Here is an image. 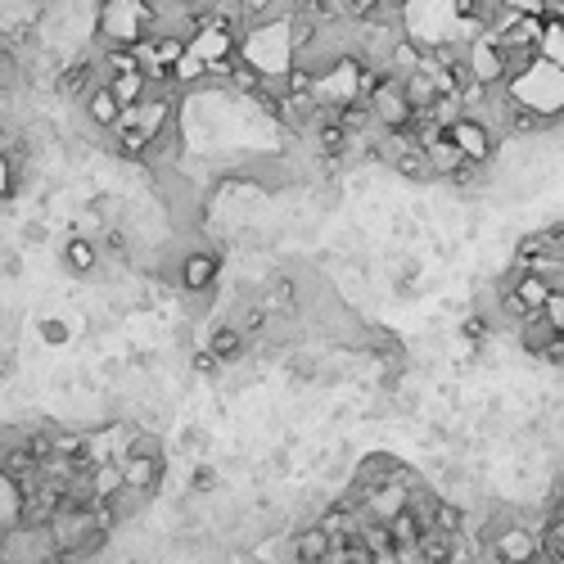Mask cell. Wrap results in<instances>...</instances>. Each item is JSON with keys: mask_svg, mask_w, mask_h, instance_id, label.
Masks as SVG:
<instances>
[{"mask_svg": "<svg viewBox=\"0 0 564 564\" xmlns=\"http://www.w3.org/2000/svg\"><path fill=\"white\" fill-rule=\"evenodd\" d=\"M442 140L452 145L461 163H488V154H492V136L479 117H452V123L442 127Z\"/></svg>", "mask_w": 564, "mask_h": 564, "instance_id": "1", "label": "cell"}, {"mask_svg": "<svg viewBox=\"0 0 564 564\" xmlns=\"http://www.w3.org/2000/svg\"><path fill=\"white\" fill-rule=\"evenodd\" d=\"M366 117H379L389 131H406L415 113L406 109V100H402V91L393 82H375V91L366 96Z\"/></svg>", "mask_w": 564, "mask_h": 564, "instance_id": "2", "label": "cell"}, {"mask_svg": "<svg viewBox=\"0 0 564 564\" xmlns=\"http://www.w3.org/2000/svg\"><path fill=\"white\" fill-rule=\"evenodd\" d=\"M547 293H560V289H551V285H547L538 272H519V276H515V285H511V299H515V308H519L524 316L542 312Z\"/></svg>", "mask_w": 564, "mask_h": 564, "instance_id": "3", "label": "cell"}, {"mask_svg": "<svg viewBox=\"0 0 564 564\" xmlns=\"http://www.w3.org/2000/svg\"><path fill=\"white\" fill-rule=\"evenodd\" d=\"M217 258L213 253H190L186 258V266H181V285L190 289V293H203V289H213L217 285Z\"/></svg>", "mask_w": 564, "mask_h": 564, "instance_id": "4", "label": "cell"}, {"mask_svg": "<svg viewBox=\"0 0 564 564\" xmlns=\"http://www.w3.org/2000/svg\"><path fill=\"white\" fill-rule=\"evenodd\" d=\"M293 551H299V564H316V560H325L335 551V538H330V528H308L299 542H293Z\"/></svg>", "mask_w": 564, "mask_h": 564, "instance_id": "5", "label": "cell"}, {"mask_svg": "<svg viewBox=\"0 0 564 564\" xmlns=\"http://www.w3.org/2000/svg\"><path fill=\"white\" fill-rule=\"evenodd\" d=\"M96 245L86 240V235H73V240L64 245V266L68 272H77V276H86V272H96Z\"/></svg>", "mask_w": 564, "mask_h": 564, "instance_id": "6", "label": "cell"}, {"mask_svg": "<svg viewBox=\"0 0 564 564\" xmlns=\"http://www.w3.org/2000/svg\"><path fill=\"white\" fill-rule=\"evenodd\" d=\"M109 96L123 104V113L136 109V104L145 100V77H140V73H117V77L109 82Z\"/></svg>", "mask_w": 564, "mask_h": 564, "instance_id": "7", "label": "cell"}, {"mask_svg": "<svg viewBox=\"0 0 564 564\" xmlns=\"http://www.w3.org/2000/svg\"><path fill=\"white\" fill-rule=\"evenodd\" d=\"M497 551H501V560L524 564V560H532V555H538V542H532V532H524V528H511L506 538L497 542Z\"/></svg>", "mask_w": 564, "mask_h": 564, "instance_id": "8", "label": "cell"}, {"mask_svg": "<svg viewBox=\"0 0 564 564\" xmlns=\"http://www.w3.org/2000/svg\"><path fill=\"white\" fill-rule=\"evenodd\" d=\"M159 461H127L123 465V488H136V492H154L159 484Z\"/></svg>", "mask_w": 564, "mask_h": 564, "instance_id": "9", "label": "cell"}, {"mask_svg": "<svg viewBox=\"0 0 564 564\" xmlns=\"http://www.w3.org/2000/svg\"><path fill=\"white\" fill-rule=\"evenodd\" d=\"M86 109H91V117H96L100 127H113L117 117H123V104L109 96V86H91V100H86Z\"/></svg>", "mask_w": 564, "mask_h": 564, "instance_id": "10", "label": "cell"}, {"mask_svg": "<svg viewBox=\"0 0 564 564\" xmlns=\"http://www.w3.org/2000/svg\"><path fill=\"white\" fill-rule=\"evenodd\" d=\"M86 488H91V497H113V492H123V465H100L91 479H86Z\"/></svg>", "mask_w": 564, "mask_h": 564, "instance_id": "11", "label": "cell"}, {"mask_svg": "<svg viewBox=\"0 0 564 564\" xmlns=\"http://www.w3.org/2000/svg\"><path fill=\"white\" fill-rule=\"evenodd\" d=\"M208 348H213V358H217V362H230V358H240V352H245V339L235 335V330H217Z\"/></svg>", "mask_w": 564, "mask_h": 564, "instance_id": "12", "label": "cell"}, {"mask_svg": "<svg viewBox=\"0 0 564 564\" xmlns=\"http://www.w3.org/2000/svg\"><path fill=\"white\" fill-rule=\"evenodd\" d=\"M127 461H159V438H131V448H127Z\"/></svg>", "mask_w": 564, "mask_h": 564, "instance_id": "13", "label": "cell"}, {"mask_svg": "<svg viewBox=\"0 0 564 564\" xmlns=\"http://www.w3.org/2000/svg\"><path fill=\"white\" fill-rule=\"evenodd\" d=\"M542 321H547V330L560 335V325H564V299L560 293H547V303H542Z\"/></svg>", "mask_w": 564, "mask_h": 564, "instance_id": "14", "label": "cell"}, {"mask_svg": "<svg viewBox=\"0 0 564 564\" xmlns=\"http://www.w3.org/2000/svg\"><path fill=\"white\" fill-rule=\"evenodd\" d=\"M434 519H438V532H442V538L461 528V511H456V506H438V515H434Z\"/></svg>", "mask_w": 564, "mask_h": 564, "instance_id": "15", "label": "cell"}, {"mask_svg": "<svg viewBox=\"0 0 564 564\" xmlns=\"http://www.w3.org/2000/svg\"><path fill=\"white\" fill-rule=\"evenodd\" d=\"M542 50H551V64L560 68V59H564V54H560V23H555V18H551V27L542 33Z\"/></svg>", "mask_w": 564, "mask_h": 564, "instance_id": "16", "label": "cell"}, {"mask_svg": "<svg viewBox=\"0 0 564 564\" xmlns=\"http://www.w3.org/2000/svg\"><path fill=\"white\" fill-rule=\"evenodd\" d=\"M14 195V163L10 154H0V199H10Z\"/></svg>", "mask_w": 564, "mask_h": 564, "instance_id": "17", "label": "cell"}, {"mask_svg": "<svg viewBox=\"0 0 564 564\" xmlns=\"http://www.w3.org/2000/svg\"><path fill=\"white\" fill-rule=\"evenodd\" d=\"M343 131H348V127L330 123V127H325V131H321V145H325V150H339V145H343Z\"/></svg>", "mask_w": 564, "mask_h": 564, "instance_id": "18", "label": "cell"}, {"mask_svg": "<svg viewBox=\"0 0 564 564\" xmlns=\"http://www.w3.org/2000/svg\"><path fill=\"white\" fill-rule=\"evenodd\" d=\"M316 564H325V560H316Z\"/></svg>", "mask_w": 564, "mask_h": 564, "instance_id": "19", "label": "cell"}]
</instances>
